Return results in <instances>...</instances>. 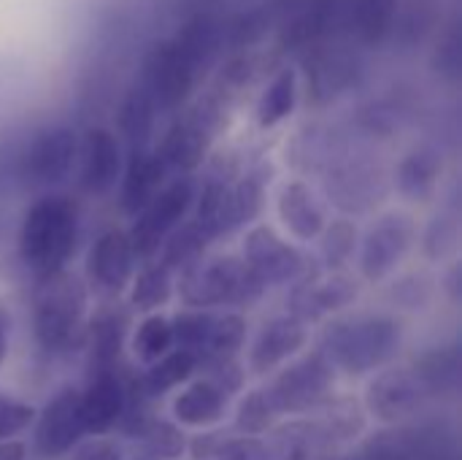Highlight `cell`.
I'll list each match as a JSON object with an SVG mask.
<instances>
[{
	"instance_id": "cell-1",
	"label": "cell",
	"mask_w": 462,
	"mask_h": 460,
	"mask_svg": "<svg viewBox=\"0 0 462 460\" xmlns=\"http://www.w3.org/2000/svg\"><path fill=\"white\" fill-rule=\"evenodd\" d=\"M217 49L219 30L208 14H198L171 41L152 46L143 62L141 87L152 98L154 108H179L189 98L198 73L217 54Z\"/></svg>"
},
{
	"instance_id": "cell-2",
	"label": "cell",
	"mask_w": 462,
	"mask_h": 460,
	"mask_svg": "<svg viewBox=\"0 0 462 460\" xmlns=\"http://www.w3.org/2000/svg\"><path fill=\"white\" fill-rule=\"evenodd\" d=\"M79 239V206L68 195L35 201L19 228V260L38 279L65 271Z\"/></svg>"
},
{
	"instance_id": "cell-3",
	"label": "cell",
	"mask_w": 462,
	"mask_h": 460,
	"mask_svg": "<svg viewBox=\"0 0 462 460\" xmlns=\"http://www.w3.org/2000/svg\"><path fill=\"white\" fill-rule=\"evenodd\" d=\"M87 333V287L70 271L38 279L32 290V336L49 355H65Z\"/></svg>"
},
{
	"instance_id": "cell-4",
	"label": "cell",
	"mask_w": 462,
	"mask_h": 460,
	"mask_svg": "<svg viewBox=\"0 0 462 460\" xmlns=\"http://www.w3.org/2000/svg\"><path fill=\"white\" fill-rule=\"evenodd\" d=\"M403 344V328L395 317L368 314L355 320H338L325 331L322 352L333 369L349 377H363L374 369L387 366Z\"/></svg>"
},
{
	"instance_id": "cell-5",
	"label": "cell",
	"mask_w": 462,
	"mask_h": 460,
	"mask_svg": "<svg viewBox=\"0 0 462 460\" xmlns=\"http://www.w3.org/2000/svg\"><path fill=\"white\" fill-rule=\"evenodd\" d=\"M263 285L249 274L241 258H200L181 271L179 296L192 309L249 306L263 296Z\"/></svg>"
},
{
	"instance_id": "cell-6",
	"label": "cell",
	"mask_w": 462,
	"mask_h": 460,
	"mask_svg": "<svg viewBox=\"0 0 462 460\" xmlns=\"http://www.w3.org/2000/svg\"><path fill=\"white\" fill-rule=\"evenodd\" d=\"M336 388V369L322 350H314L287 366L265 390L268 404L276 415H298L319 409Z\"/></svg>"
},
{
	"instance_id": "cell-7",
	"label": "cell",
	"mask_w": 462,
	"mask_h": 460,
	"mask_svg": "<svg viewBox=\"0 0 462 460\" xmlns=\"http://www.w3.org/2000/svg\"><path fill=\"white\" fill-rule=\"evenodd\" d=\"M195 203V182L189 176H181L160 190V195L135 214V222L127 233L133 258L146 260L160 252L165 239L181 225V220L189 214Z\"/></svg>"
},
{
	"instance_id": "cell-8",
	"label": "cell",
	"mask_w": 462,
	"mask_h": 460,
	"mask_svg": "<svg viewBox=\"0 0 462 460\" xmlns=\"http://www.w3.org/2000/svg\"><path fill=\"white\" fill-rule=\"evenodd\" d=\"M79 157V138L70 127H51L30 138L16 157V176L27 187L62 182Z\"/></svg>"
},
{
	"instance_id": "cell-9",
	"label": "cell",
	"mask_w": 462,
	"mask_h": 460,
	"mask_svg": "<svg viewBox=\"0 0 462 460\" xmlns=\"http://www.w3.org/2000/svg\"><path fill=\"white\" fill-rule=\"evenodd\" d=\"M417 239V225L409 214L401 211H390L384 217H379L360 247V271L368 282H379L384 279L411 249Z\"/></svg>"
},
{
	"instance_id": "cell-10",
	"label": "cell",
	"mask_w": 462,
	"mask_h": 460,
	"mask_svg": "<svg viewBox=\"0 0 462 460\" xmlns=\"http://www.w3.org/2000/svg\"><path fill=\"white\" fill-rule=\"evenodd\" d=\"M244 266L263 285H287L306 271L303 255L271 225H254L244 241Z\"/></svg>"
},
{
	"instance_id": "cell-11",
	"label": "cell",
	"mask_w": 462,
	"mask_h": 460,
	"mask_svg": "<svg viewBox=\"0 0 462 460\" xmlns=\"http://www.w3.org/2000/svg\"><path fill=\"white\" fill-rule=\"evenodd\" d=\"M84 434L87 431L79 409V390L65 388L38 415L32 431V450L43 460L62 458L81 442Z\"/></svg>"
},
{
	"instance_id": "cell-12",
	"label": "cell",
	"mask_w": 462,
	"mask_h": 460,
	"mask_svg": "<svg viewBox=\"0 0 462 460\" xmlns=\"http://www.w3.org/2000/svg\"><path fill=\"white\" fill-rule=\"evenodd\" d=\"M425 396L411 369H387L368 385L365 407L382 423H401L422 407Z\"/></svg>"
},
{
	"instance_id": "cell-13",
	"label": "cell",
	"mask_w": 462,
	"mask_h": 460,
	"mask_svg": "<svg viewBox=\"0 0 462 460\" xmlns=\"http://www.w3.org/2000/svg\"><path fill=\"white\" fill-rule=\"evenodd\" d=\"M125 377L119 369L87 374V388L79 393V409L87 434H108L119 426L125 412Z\"/></svg>"
},
{
	"instance_id": "cell-14",
	"label": "cell",
	"mask_w": 462,
	"mask_h": 460,
	"mask_svg": "<svg viewBox=\"0 0 462 460\" xmlns=\"http://www.w3.org/2000/svg\"><path fill=\"white\" fill-rule=\"evenodd\" d=\"M79 184L89 195H106L122 171V149L111 130L106 127H89L84 133V141L79 144Z\"/></svg>"
},
{
	"instance_id": "cell-15",
	"label": "cell",
	"mask_w": 462,
	"mask_h": 460,
	"mask_svg": "<svg viewBox=\"0 0 462 460\" xmlns=\"http://www.w3.org/2000/svg\"><path fill=\"white\" fill-rule=\"evenodd\" d=\"M133 249L125 230H106L89 249L87 277L106 296H119L133 277Z\"/></svg>"
},
{
	"instance_id": "cell-16",
	"label": "cell",
	"mask_w": 462,
	"mask_h": 460,
	"mask_svg": "<svg viewBox=\"0 0 462 460\" xmlns=\"http://www.w3.org/2000/svg\"><path fill=\"white\" fill-rule=\"evenodd\" d=\"M309 333H306V323L295 320L292 314L284 317H273L271 323L263 325V331L257 333L252 352H249V371L257 377H265L268 371H273L276 366H282L287 358L298 355L306 344Z\"/></svg>"
},
{
	"instance_id": "cell-17",
	"label": "cell",
	"mask_w": 462,
	"mask_h": 460,
	"mask_svg": "<svg viewBox=\"0 0 462 460\" xmlns=\"http://www.w3.org/2000/svg\"><path fill=\"white\" fill-rule=\"evenodd\" d=\"M357 296H360L357 282L349 274L336 271L328 279L298 285L292 290V296H290V306H292L290 314L295 320H300V323L319 320V317H325L330 312H338V309L349 306Z\"/></svg>"
},
{
	"instance_id": "cell-18",
	"label": "cell",
	"mask_w": 462,
	"mask_h": 460,
	"mask_svg": "<svg viewBox=\"0 0 462 460\" xmlns=\"http://www.w3.org/2000/svg\"><path fill=\"white\" fill-rule=\"evenodd\" d=\"M265 447L271 460H333L336 455L333 437L319 423L309 420H292L273 428Z\"/></svg>"
},
{
	"instance_id": "cell-19",
	"label": "cell",
	"mask_w": 462,
	"mask_h": 460,
	"mask_svg": "<svg viewBox=\"0 0 462 460\" xmlns=\"http://www.w3.org/2000/svg\"><path fill=\"white\" fill-rule=\"evenodd\" d=\"M165 176H168V165L157 152H149L143 146L133 149L122 176V192H119L122 209L133 217L141 214L160 195Z\"/></svg>"
},
{
	"instance_id": "cell-20",
	"label": "cell",
	"mask_w": 462,
	"mask_h": 460,
	"mask_svg": "<svg viewBox=\"0 0 462 460\" xmlns=\"http://www.w3.org/2000/svg\"><path fill=\"white\" fill-rule=\"evenodd\" d=\"M130 328V312L122 306L108 304L95 314V320L87 325V350H89V374L92 371H111L119 369L122 344Z\"/></svg>"
},
{
	"instance_id": "cell-21",
	"label": "cell",
	"mask_w": 462,
	"mask_h": 460,
	"mask_svg": "<svg viewBox=\"0 0 462 460\" xmlns=\"http://www.w3.org/2000/svg\"><path fill=\"white\" fill-rule=\"evenodd\" d=\"M227 404H230V393L225 388H219L214 380L203 377V380H195L184 393L176 396L173 418L189 428H208L225 418Z\"/></svg>"
},
{
	"instance_id": "cell-22",
	"label": "cell",
	"mask_w": 462,
	"mask_h": 460,
	"mask_svg": "<svg viewBox=\"0 0 462 460\" xmlns=\"http://www.w3.org/2000/svg\"><path fill=\"white\" fill-rule=\"evenodd\" d=\"M208 141H211L208 122H203L200 117H189V119L176 122L165 133L157 155L162 157V163L168 168H176V171L187 174V171H195L200 165V160H203V155L208 149Z\"/></svg>"
},
{
	"instance_id": "cell-23",
	"label": "cell",
	"mask_w": 462,
	"mask_h": 460,
	"mask_svg": "<svg viewBox=\"0 0 462 460\" xmlns=\"http://www.w3.org/2000/svg\"><path fill=\"white\" fill-rule=\"evenodd\" d=\"M279 217L300 241H311L325 230V209L303 182H287L279 192Z\"/></svg>"
},
{
	"instance_id": "cell-24",
	"label": "cell",
	"mask_w": 462,
	"mask_h": 460,
	"mask_svg": "<svg viewBox=\"0 0 462 460\" xmlns=\"http://www.w3.org/2000/svg\"><path fill=\"white\" fill-rule=\"evenodd\" d=\"M195 198H198L195 222L211 241L241 228L238 211H236V198H233V184H227L222 179H208L206 187L200 190V195H195Z\"/></svg>"
},
{
	"instance_id": "cell-25",
	"label": "cell",
	"mask_w": 462,
	"mask_h": 460,
	"mask_svg": "<svg viewBox=\"0 0 462 460\" xmlns=\"http://www.w3.org/2000/svg\"><path fill=\"white\" fill-rule=\"evenodd\" d=\"M328 190H330V198L346 211H368L374 201H379V195L384 192L379 174L363 165H349V168L336 171L330 176Z\"/></svg>"
},
{
	"instance_id": "cell-26",
	"label": "cell",
	"mask_w": 462,
	"mask_h": 460,
	"mask_svg": "<svg viewBox=\"0 0 462 460\" xmlns=\"http://www.w3.org/2000/svg\"><path fill=\"white\" fill-rule=\"evenodd\" d=\"M428 396H447L460 382V347L441 344L422 352L411 369Z\"/></svg>"
},
{
	"instance_id": "cell-27",
	"label": "cell",
	"mask_w": 462,
	"mask_h": 460,
	"mask_svg": "<svg viewBox=\"0 0 462 460\" xmlns=\"http://www.w3.org/2000/svg\"><path fill=\"white\" fill-rule=\"evenodd\" d=\"M439 174H441V157H439V152L436 149H428V146L414 149L398 165V190L409 201L425 203L436 192Z\"/></svg>"
},
{
	"instance_id": "cell-28",
	"label": "cell",
	"mask_w": 462,
	"mask_h": 460,
	"mask_svg": "<svg viewBox=\"0 0 462 460\" xmlns=\"http://www.w3.org/2000/svg\"><path fill=\"white\" fill-rule=\"evenodd\" d=\"M198 358L184 352V350H171L165 358H160L157 363L149 366V371H143L138 377V385L143 390V396L149 399H160L165 396L168 390L179 388L181 382L192 380L195 371H198Z\"/></svg>"
},
{
	"instance_id": "cell-29",
	"label": "cell",
	"mask_w": 462,
	"mask_h": 460,
	"mask_svg": "<svg viewBox=\"0 0 462 460\" xmlns=\"http://www.w3.org/2000/svg\"><path fill=\"white\" fill-rule=\"evenodd\" d=\"M349 11L360 41L376 46L395 27L398 0H349Z\"/></svg>"
},
{
	"instance_id": "cell-30",
	"label": "cell",
	"mask_w": 462,
	"mask_h": 460,
	"mask_svg": "<svg viewBox=\"0 0 462 460\" xmlns=\"http://www.w3.org/2000/svg\"><path fill=\"white\" fill-rule=\"evenodd\" d=\"M208 244H211V239L200 230V225H198L195 220H189V222L179 225V228L165 239V244L160 247V252H162L160 263H162L171 274H173V271H184L187 266H192L195 260L203 258V252H206Z\"/></svg>"
},
{
	"instance_id": "cell-31",
	"label": "cell",
	"mask_w": 462,
	"mask_h": 460,
	"mask_svg": "<svg viewBox=\"0 0 462 460\" xmlns=\"http://www.w3.org/2000/svg\"><path fill=\"white\" fill-rule=\"evenodd\" d=\"M295 100H298L295 73L292 70H282L271 81V87L263 92V98H260V106H257V122H260V127H273L282 119H287L292 114V108H295Z\"/></svg>"
},
{
	"instance_id": "cell-32",
	"label": "cell",
	"mask_w": 462,
	"mask_h": 460,
	"mask_svg": "<svg viewBox=\"0 0 462 460\" xmlns=\"http://www.w3.org/2000/svg\"><path fill=\"white\" fill-rule=\"evenodd\" d=\"M319 409H322V420L317 423L333 437L336 445L360 437L365 428V412L355 399H328Z\"/></svg>"
},
{
	"instance_id": "cell-33",
	"label": "cell",
	"mask_w": 462,
	"mask_h": 460,
	"mask_svg": "<svg viewBox=\"0 0 462 460\" xmlns=\"http://www.w3.org/2000/svg\"><path fill=\"white\" fill-rule=\"evenodd\" d=\"M154 111L157 108H154V103H152V98L146 95L143 87H135L125 98V103L119 108V130L133 144V149H141L143 141L149 138L152 122H154Z\"/></svg>"
},
{
	"instance_id": "cell-34",
	"label": "cell",
	"mask_w": 462,
	"mask_h": 460,
	"mask_svg": "<svg viewBox=\"0 0 462 460\" xmlns=\"http://www.w3.org/2000/svg\"><path fill=\"white\" fill-rule=\"evenodd\" d=\"M173 350V325L168 317L162 314H149L135 336H133V355L141 361V363H157L160 358H165L168 352Z\"/></svg>"
},
{
	"instance_id": "cell-35",
	"label": "cell",
	"mask_w": 462,
	"mask_h": 460,
	"mask_svg": "<svg viewBox=\"0 0 462 460\" xmlns=\"http://www.w3.org/2000/svg\"><path fill=\"white\" fill-rule=\"evenodd\" d=\"M173 293V277L162 263L146 266L138 279L133 282V293H130V304L138 312H154L157 306L168 304Z\"/></svg>"
},
{
	"instance_id": "cell-36",
	"label": "cell",
	"mask_w": 462,
	"mask_h": 460,
	"mask_svg": "<svg viewBox=\"0 0 462 460\" xmlns=\"http://www.w3.org/2000/svg\"><path fill=\"white\" fill-rule=\"evenodd\" d=\"M141 439V450H143V460H176L181 458V453L187 450V442H184V434L168 423V420H149L138 437Z\"/></svg>"
},
{
	"instance_id": "cell-37",
	"label": "cell",
	"mask_w": 462,
	"mask_h": 460,
	"mask_svg": "<svg viewBox=\"0 0 462 460\" xmlns=\"http://www.w3.org/2000/svg\"><path fill=\"white\" fill-rule=\"evenodd\" d=\"M319 236H322V260L328 268H341L357 247V228L352 220H336L333 225H325Z\"/></svg>"
},
{
	"instance_id": "cell-38",
	"label": "cell",
	"mask_w": 462,
	"mask_h": 460,
	"mask_svg": "<svg viewBox=\"0 0 462 460\" xmlns=\"http://www.w3.org/2000/svg\"><path fill=\"white\" fill-rule=\"evenodd\" d=\"M279 415L273 412V407L268 404V396L265 390H252L241 407H238V415H236V428L244 434V437H260L265 431L273 428V420Z\"/></svg>"
},
{
	"instance_id": "cell-39",
	"label": "cell",
	"mask_w": 462,
	"mask_h": 460,
	"mask_svg": "<svg viewBox=\"0 0 462 460\" xmlns=\"http://www.w3.org/2000/svg\"><path fill=\"white\" fill-rule=\"evenodd\" d=\"M460 241V225L452 214H439L422 236V249L428 260H444L457 249Z\"/></svg>"
},
{
	"instance_id": "cell-40",
	"label": "cell",
	"mask_w": 462,
	"mask_h": 460,
	"mask_svg": "<svg viewBox=\"0 0 462 460\" xmlns=\"http://www.w3.org/2000/svg\"><path fill=\"white\" fill-rule=\"evenodd\" d=\"M436 22V5L430 0H409L398 14H395V24H398V35L406 43H417L422 41L430 27Z\"/></svg>"
},
{
	"instance_id": "cell-41",
	"label": "cell",
	"mask_w": 462,
	"mask_h": 460,
	"mask_svg": "<svg viewBox=\"0 0 462 460\" xmlns=\"http://www.w3.org/2000/svg\"><path fill=\"white\" fill-rule=\"evenodd\" d=\"M32 420H35V409L30 404L5 396L0 390V442H8L16 434H22L24 428H30Z\"/></svg>"
},
{
	"instance_id": "cell-42",
	"label": "cell",
	"mask_w": 462,
	"mask_h": 460,
	"mask_svg": "<svg viewBox=\"0 0 462 460\" xmlns=\"http://www.w3.org/2000/svg\"><path fill=\"white\" fill-rule=\"evenodd\" d=\"M390 298L403 309H422L430 301V279L425 274H409L393 285Z\"/></svg>"
},
{
	"instance_id": "cell-43",
	"label": "cell",
	"mask_w": 462,
	"mask_h": 460,
	"mask_svg": "<svg viewBox=\"0 0 462 460\" xmlns=\"http://www.w3.org/2000/svg\"><path fill=\"white\" fill-rule=\"evenodd\" d=\"M417 447L401 439L398 434H379L376 439L368 442L365 460H414Z\"/></svg>"
},
{
	"instance_id": "cell-44",
	"label": "cell",
	"mask_w": 462,
	"mask_h": 460,
	"mask_svg": "<svg viewBox=\"0 0 462 460\" xmlns=\"http://www.w3.org/2000/svg\"><path fill=\"white\" fill-rule=\"evenodd\" d=\"M433 68L436 73L447 76V79H457V70H460V38H457V24H452L444 35H441V43L436 49V57H433Z\"/></svg>"
},
{
	"instance_id": "cell-45",
	"label": "cell",
	"mask_w": 462,
	"mask_h": 460,
	"mask_svg": "<svg viewBox=\"0 0 462 460\" xmlns=\"http://www.w3.org/2000/svg\"><path fill=\"white\" fill-rule=\"evenodd\" d=\"M219 460H271L265 442L257 437H227L217 453Z\"/></svg>"
},
{
	"instance_id": "cell-46",
	"label": "cell",
	"mask_w": 462,
	"mask_h": 460,
	"mask_svg": "<svg viewBox=\"0 0 462 460\" xmlns=\"http://www.w3.org/2000/svg\"><path fill=\"white\" fill-rule=\"evenodd\" d=\"M268 24H271V16H268L265 11H249L246 16H241V19L233 24L230 41H233L236 46H249V43H254V41H260V38L265 35Z\"/></svg>"
},
{
	"instance_id": "cell-47",
	"label": "cell",
	"mask_w": 462,
	"mask_h": 460,
	"mask_svg": "<svg viewBox=\"0 0 462 460\" xmlns=\"http://www.w3.org/2000/svg\"><path fill=\"white\" fill-rule=\"evenodd\" d=\"M70 460H122V450L116 442L111 439H89V442H79L73 450Z\"/></svg>"
},
{
	"instance_id": "cell-48",
	"label": "cell",
	"mask_w": 462,
	"mask_h": 460,
	"mask_svg": "<svg viewBox=\"0 0 462 460\" xmlns=\"http://www.w3.org/2000/svg\"><path fill=\"white\" fill-rule=\"evenodd\" d=\"M225 439H227V434H225V431H208V434H200V437H195V439H192L189 453H192V458L195 460L217 458V453H219V447H222V442H225Z\"/></svg>"
},
{
	"instance_id": "cell-49",
	"label": "cell",
	"mask_w": 462,
	"mask_h": 460,
	"mask_svg": "<svg viewBox=\"0 0 462 460\" xmlns=\"http://www.w3.org/2000/svg\"><path fill=\"white\" fill-rule=\"evenodd\" d=\"M8 336H11V314L0 304V366H3V361L8 355Z\"/></svg>"
},
{
	"instance_id": "cell-50",
	"label": "cell",
	"mask_w": 462,
	"mask_h": 460,
	"mask_svg": "<svg viewBox=\"0 0 462 460\" xmlns=\"http://www.w3.org/2000/svg\"><path fill=\"white\" fill-rule=\"evenodd\" d=\"M27 455V447L16 439H8V442H0V460H24Z\"/></svg>"
},
{
	"instance_id": "cell-51",
	"label": "cell",
	"mask_w": 462,
	"mask_h": 460,
	"mask_svg": "<svg viewBox=\"0 0 462 460\" xmlns=\"http://www.w3.org/2000/svg\"><path fill=\"white\" fill-rule=\"evenodd\" d=\"M444 287L452 296V301H460V266H452L449 268V274L444 279Z\"/></svg>"
}]
</instances>
